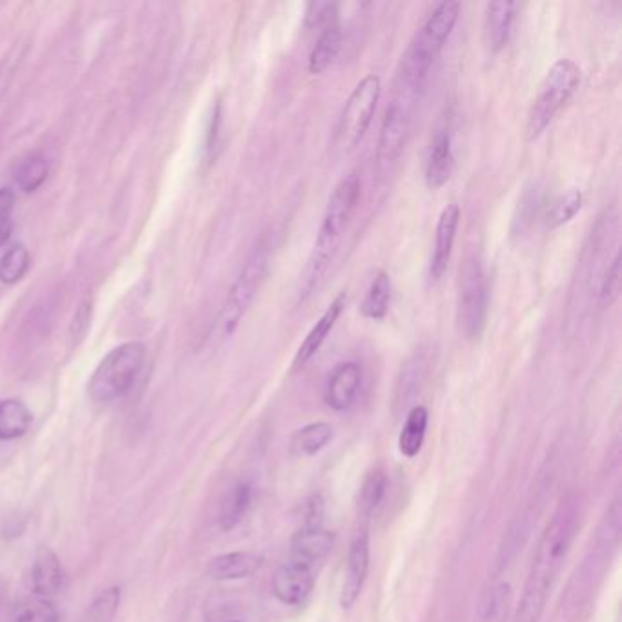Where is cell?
Segmentation results:
<instances>
[{
    "label": "cell",
    "mask_w": 622,
    "mask_h": 622,
    "mask_svg": "<svg viewBox=\"0 0 622 622\" xmlns=\"http://www.w3.org/2000/svg\"><path fill=\"white\" fill-rule=\"evenodd\" d=\"M577 522V502L573 498L562 500L540 535L513 622H540L542 619L551 588L568 559L577 533Z\"/></svg>",
    "instance_id": "6da1fadb"
},
{
    "label": "cell",
    "mask_w": 622,
    "mask_h": 622,
    "mask_svg": "<svg viewBox=\"0 0 622 622\" xmlns=\"http://www.w3.org/2000/svg\"><path fill=\"white\" fill-rule=\"evenodd\" d=\"M360 194H362V183L356 172L343 177L332 190L325 214H323L322 225L318 230V236L314 239L309 260L301 276L300 291H298L300 303L307 300L314 289L320 285L325 272L334 260L347 225L353 218L354 210L358 207Z\"/></svg>",
    "instance_id": "7a4b0ae2"
},
{
    "label": "cell",
    "mask_w": 622,
    "mask_h": 622,
    "mask_svg": "<svg viewBox=\"0 0 622 622\" xmlns=\"http://www.w3.org/2000/svg\"><path fill=\"white\" fill-rule=\"evenodd\" d=\"M460 17L458 2H440L431 15L427 17L420 32L409 44L407 52L402 57V66L398 73V84L409 90L422 94L427 75L431 72L438 55L442 52L453 28L457 26Z\"/></svg>",
    "instance_id": "3957f363"
},
{
    "label": "cell",
    "mask_w": 622,
    "mask_h": 622,
    "mask_svg": "<svg viewBox=\"0 0 622 622\" xmlns=\"http://www.w3.org/2000/svg\"><path fill=\"white\" fill-rule=\"evenodd\" d=\"M272 254H274V234L265 232L250 252L219 314L218 329L223 338L232 336L241 320L245 318V314L249 312L250 305L256 300L261 285L269 274Z\"/></svg>",
    "instance_id": "277c9868"
},
{
    "label": "cell",
    "mask_w": 622,
    "mask_h": 622,
    "mask_svg": "<svg viewBox=\"0 0 622 622\" xmlns=\"http://www.w3.org/2000/svg\"><path fill=\"white\" fill-rule=\"evenodd\" d=\"M418 97L420 94L415 90H409L402 84L396 83V94L385 110L378 146H376L374 170H376L378 183H384L393 176L396 166L400 163V157L404 154L409 132H411Z\"/></svg>",
    "instance_id": "5b68a950"
},
{
    "label": "cell",
    "mask_w": 622,
    "mask_h": 622,
    "mask_svg": "<svg viewBox=\"0 0 622 622\" xmlns=\"http://www.w3.org/2000/svg\"><path fill=\"white\" fill-rule=\"evenodd\" d=\"M581 68L570 59H560L553 63L544 81L540 84L539 95L529 108L526 121V141H537L544 130L551 125L555 115L570 101L581 84Z\"/></svg>",
    "instance_id": "8992f818"
},
{
    "label": "cell",
    "mask_w": 622,
    "mask_h": 622,
    "mask_svg": "<svg viewBox=\"0 0 622 622\" xmlns=\"http://www.w3.org/2000/svg\"><path fill=\"white\" fill-rule=\"evenodd\" d=\"M146 347L143 343L128 342L115 347L104 356L103 362L90 378L88 393L97 404H110L123 398L134 387L145 365Z\"/></svg>",
    "instance_id": "52a82bcc"
},
{
    "label": "cell",
    "mask_w": 622,
    "mask_h": 622,
    "mask_svg": "<svg viewBox=\"0 0 622 622\" xmlns=\"http://www.w3.org/2000/svg\"><path fill=\"white\" fill-rule=\"evenodd\" d=\"M489 291L486 270L477 254H469L458 272L457 325L458 332L477 342L488 323Z\"/></svg>",
    "instance_id": "ba28073f"
},
{
    "label": "cell",
    "mask_w": 622,
    "mask_h": 622,
    "mask_svg": "<svg viewBox=\"0 0 622 622\" xmlns=\"http://www.w3.org/2000/svg\"><path fill=\"white\" fill-rule=\"evenodd\" d=\"M382 95V79L376 73L365 75L354 86L347 103L343 106L338 123V141L345 148H354L363 139L373 121L376 106Z\"/></svg>",
    "instance_id": "9c48e42d"
},
{
    "label": "cell",
    "mask_w": 622,
    "mask_h": 622,
    "mask_svg": "<svg viewBox=\"0 0 622 622\" xmlns=\"http://www.w3.org/2000/svg\"><path fill=\"white\" fill-rule=\"evenodd\" d=\"M371 566V542L367 528H362L354 535L349 555H347V568L343 573L342 591H340V606L343 610H351L356 601L362 595L363 586L367 581V573Z\"/></svg>",
    "instance_id": "30bf717a"
},
{
    "label": "cell",
    "mask_w": 622,
    "mask_h": 622,
    "mask_svg": "<svg viewBox=\"0 0 622 622\" xmlns=\"http://www.w3.org/2000/svg\"><path fill=\"white\" fill-rule=\"evenodd\" d=\"M314 571L309 566L289 560L281 564L272 577V593L287 606H301L311 597Z\"/></svg>",
    "instance_id": "8fae6325"
},
{
    "label": "cell",
    "mask_w": 622,
    "mask_h": 622,
    "mask_svg": "<svg viewBox=\"0 0 622 622\" xmlns=\"http://www.w3.org/2000/svg\"><path fill=\"white\" fill-rule=\"evenodd\" d=\"M458 223H460V208L457 203H449L436 223L435 245L429 261V278L438 281L446 274L447 265L453 254L455 239H457Z\"/></svg>",
    "instance_id": "7c38bea8"
},
{
    "label": "cell",
    "mask_w": 622,
    "mask_h": 622,
    "mask_svg": "<svg viewBox=\"0 0 622 622\" xmlns=\"http://www.w3.org/2000/svg\"><path fill=\"white\" fill-rule=\"evenodd\" d=\"M362 387V367L356 362H343L334 367L327 385L323 400L332 411H347L356 402V396Z\"/></svg>",
    "instance_id": "4fadbf2b"
},
{
    "label": "cell",
    "mask_w": 622,
    "mask_h": 622,
    "mask_svg": "<svg viewBox=\"0 0 622 622\" xmlns=\"http://www.w3.org/2000/svg\"><path fill=\"white\" fill-rule=\"evenodd\" d=\"M345 305H347L345 292L338 294L331 301V305L325 309V312L320 316V320L314 323V327L305 336V340L301 342L300 349L296 351V356L292 360V371H300L318 354V351L322 349L323 343L327 340V336L331 334L334 325L338 322V318L342 316Z\"/></svg>",
    "instance_id": "5bb4252c"
},
{
    "label": "cell",
    "mask_w": 622,
    "mask_h": 622,
    "mask_svg": "<svg viewBox=\"0 0 622 622\" xmlns=\"http://www.w3.org/2000/svg\"><path fill=\"white\" fill-rule=\"evenodd\" d=\"M453 166H455L453 139L447 128H438L427 146L426 172H424L427 187L431 190L444 187L453 174Z\"/></svg>",
    "instance_id": "9a60e30c"
},
{
    "label": "cell",
    "mask_w": 622,
    "mask_h": 622,
    "mask_svg": "<svg viewBox=\"0 0 622 622\" xmlns=\"http://www.w3.org/2000/svg\"><path fill=\"white\" fill-rule=\"evenodd\" d=\"M28 586L35 597L52 599L63 586V566L61 560L50 548H41L33 557Z\"/></svg>",
    "instance_id": "2e32d148"
},
{
    "label": "cell",
    "mask_w": 622,
    "mask_h": 622,
    "mask_svg": "<svg viewBox=\"0 0 622 622\" xmlns=\"http://www.w3.org/2000/svg\"><path fill=\"white\" fill-rule=\"evenodd\" d=\"M334 535L322 526H305L292 539V560L314 568L331 555Z\"/></svg>",
    "instance_id": "e0dca14e"
},
{
    "label": "cell",
    "mask_w": 622,
    "mask_h": 622,
    "mask_svg": "<svg viewBox=\"0 0 622 622\" xmlns=\"http://www.w3.org/2000/svg\"><path fill=\"white\" fill-rule=\"evenodd\" d=\"M265 559L252 551H232L210 559L207 575L212 581L249 579L263 566Z\"/></svg>",
    "instance_id": "ac0fdd59"
},
{
    "label": "cell",
    "mask_w": 622,
    "mask_h": 622,
    "mask_svg": "<svg viewBox=\"0 0 622 622\" xmlns=\"http://www.w3.org/2000/svg\"><path fill=\"white\" fill-rule=\"evenodd\" d=\"M515 2H491L486 8L484 35L489 52L498 53L509 42L515 22Z\"/></svg>",
    "instance_id": "d6986e66"
},
{
    "label": "cell",
    "mask_w": 622,
    "mask_h": 622,
    "mask_svg": "<svg viewBox=\"0 0 622 622\" xmlns=\"http://www.w3.org/2000/svg\"><path fill=\"white\" fill-rule=\"evenodd\" d=\"M429 411L424 405H416L405 418L404 427L398 436V449L405 458L418 457L426 442Z\"/></svg>",
    "instance_id": "ffe728a7"
},
{
    "label": "cell",
    "mask_w": 622,
    "mask_h": 622,
    "mask_svg": "<svg viewBox=\"0 0 622 622\" xmlns=\"http://www.w3.org/2000/svg\"><path fill=\"white\" fill-rule=\"evenodd\" d=\"M331 424L327 422H312L298 429L291 438V453L296 458H311L318 455L325 447L331 444Z\"/></svg>",
    "instance_id": "44dd1931"
},
{
    "label": "cell",
    "mask_w": 622,
    "mask_h": 622,
    "mask_svg": "<svg viewBox=\"0 0 622 622\" xmlns=\"http://www.w3.org/2000/svg\"><path fill=\"white\" fill-rule=\"evenodd\" d=\"M343 32L338 24H331L323 30L320 39L314 44L311 55H309V72L312 75H320L327 68H331L332 63L338 59L342 52Z\"/></svg>",
    "instance_id": "7402d4cb"
},
{
    "label": "cell",
    "mask_w": 622,
    "mask_h": 622,
    "mask_svg": "<svg viewBox=\"0 0 622 622\" xmlns=\"http://www.w3.org/2000/svg\"><path fill=\"white\" fill-rule=\"evenodd\" d=\"M391 292H393L391 276L385 270H378L360 307L363 318L374 320V322L384 320L391 305Z\"/></svg>",
    "instance_id": "603a6c76"
},
{
    "label": "cell",
    "mask_w": 622,
    "mask_h": 622,
    "mask_svg": "<svg viewBox=\"0 0 622 622\" xmlns=\"http://www.w3.org/2000/svg\"><path fill=\"white\" fill-rule=\"evenodd\" d=\"M33 416L21 400H2L0 402V440H15L28 433L32 427Z\"/></svg>",
    "instance_id": "cb8c5ba5"
},
{
    "label": "cell",
    "mask_w": 622,
    "mask_h": 622,
    "mask_svg": "<svg viewBox=\"0 0 622 622\" xmlns=\"http://www.w3.org/2000/svg\"><path fill=\"white\" fill-rule=\"evenodd\" d=\"M426 369V354L422 351L413 354L404 363L400 376H398V384H396V405L398 407H405L415 398V394L420 391V385L424 382Z\"/></svg>",
    "instance_id": "d4e9b609"
},
{
    "label": "cell",
    "mask_w": 622,
    "mask_h": 622,
    "mask_svg": "<svg viewBox=\"0 0 622 622\" xmlns=\"http://www.w3.org/2000/svg\"><path fill=\"white\" fill-rule=\"evenodd\" d=\"M254 498V489L247 482H239L234 488L230 489L229 495L225 498L221 513H219V524L221 529L230 531L241 524L245 515L249 513Z\"/></svg>",
    "instance_id": "484cf974"
},
{
    "label": "cell",
    "mask_w": 622,
    "mask_h": 622,
    "mask_svg": "<svg viewBox=\"0 0 622 622\" xmlns=\"http://www.w3.org/2000/svg\"><path fill=\"white\" fill-rule=\"evenodd\" d=\"M582 203H584V196L579 188H571L566 194L553 199L544 216L546 227L559 229L562 225L570 223L571 219L581 212Z\"/></svg>",
    "instance_id": "4316f807"
},
{
    "label": "cell",
    "mask_w": 622,
    "mask_h": 622,
    "mask_svg": "<svg viewBox=\"0 0 622 622\" xmlns=\"http://www.w3.org/2000/svg\"><path fill=\"white\" fill-rule=\"evenodd\" d=\"M389 488L387 475L382 469H374L365 480H363L362 491H360V515L363 520L373 517L374 511L380 508L384 502L385 493Z\"/></svg>",
    "instance_id": "83f0119b"
},
{
    "label": "cell",
    "mask_w": 622,
    "mask_h": 622,
    "mask_svg": "<svg viewBox=\"0 0 622 622\" xmlns=\"http://www.w3.org/2000/svg\"><path fill=\"white\" fill-rule=\"evenodd\" d=\"M13 622H59V613L50 599L32 595L15 606Z\"/></svg>",
    "instance_id": "f1b7e54d"
},
{
    "label": "cell",
    "mask_w": 622,
    "mask_h": 622,
    "mask_svg": "<svg viewBox=\"0 0 622 622\" xmlns=\"http://www.w3.org/2000/svg\"><path fill=\"white\" fill-rule=\"evenodd\" d=\"M46 177H48V161L41 154H33L28 159H24L19 168L15 170V185L22 192L30 194L41 187Z\"/></svg>",
    "instance_id": "f546056e"
},
{
    "label": "cell",
    "mask_w": 622,
    "mask_h": 622,
    "mask_svg": "<svg viewBox=\"0 0 622 622\" xmlns=\"http://www.w3.org/2000/svg\"><path fill=\"white\" fill-rule=\"evenodd\" d=\"M119 604H121V588L117 586L106 588L86 608L81 622H112L119 612Z\"/></svg>",
    "instance_id": "4dcf8cb0"
},
{
    "label": "cell",
    "mask_w": 622,
    "mask_h": 622,
    "mask_svg": "<svg viewBox=\"0 0 622 622\" xmlns=\"http://www.w3.org/2000/svg\"><path fill=\"white\" fill-rule=\"evenodd\" d=\"M619 292H621V254L619 250H615L612 260L608 261L599 280L597 296L601 309H610L619 298Z\"/></svg>",
    "instance_id": "1f68e13d"
},
{
    "label": "cell",
    "mask_w": 622,
    "mask_h": 622,
    "mask_svg": "<svg viewBox=\"0 0 622 622\" xmlns=\"http://www.w3.org/2000/svg\"><path fill=\"white\" fill-rule=\"evenodd\" d=\"M509 604H511V588L509 584H497L493 590L489 591L484 606L480 622H506L509 615Z\"/></svg>",
    "instance_id": "d6a6232c"
},
{
    "label": "cell",
    "mask_w": 622,
    "mask_h": 622,
    "mask_svg": "<svg viewBox=\"0 0 622 622\" xmlns=\"http://www.w3.org/2000/svg\"><path fill=\"white\" fill-rule=\"evenodd\" d=\"M30 267V254L22 245H15L8 250L0 260V281L6 285H13L22 280L26 270Z\"/></svg>",
    "instance_id": "836d02e7"
},
{
    "label": "cell",
    "mask_w": 622,
    "mask_h": 622,
    "mask_svg": "<svg viewBox=\"0 0 622 622\" xmlns=\"http://www.w3.org/2000/svg\"><path fill=\"white\" fill-rule=\"evenodd\" d=\"M540 203H542V194L537 187L528 190L526 196L522 197L519 203L520 216L515 219V223H519V234L528 230L537 221L535 218L539 216Z\"/></svg>",
    "instance_id": "e575fe53"
},
{
    "label": "cell",
    "mask_w": 622,
    "mask_h": 622,
    "mask_svg": "<svg viewBox=\"0 0 622 622\" xmlns=\"http://www.w3.org/2000/svg\"><path fill=\"white\" fill-rule=\"evenodd\" d=\"M15 203V194L11 192L10 188H2L0 190V247L8 243V239L11 238V230H13V223H11V208Z\"/></svg>",
    "instance_id": "d590c367"
},
{
    "label": "cell",
    "mask_w": 622,
    "mask_h": 622,
    "mask_svg": "<svg viewBox=\"0 0 622 622\" xmlns=\"http://www.w3.org/2000/svg\"><path fill=\"white\" fill-rule=\"evenodd\" d=\"M334 13H336L334 2H311L305 11V24L309 28L322 26L325 22L331 21Z\"/></svg>",
    "instance_id": "8d00e7d4"
},
{
    "label": "cell",
    "mask_w": 622,
    "mask_h": 622,
    "mask_svg": "<svg viewBox=\"0 0 622 622\" xmlns=\"http://www.w3.org/2000/svg\"><path fill=\"white\" fill-rule=\"evenodd\" d=\"M0 602H2V591H0Z\"/></svg>",
    "instance_id": "74e56055"
},
{
    "label": "cell",
    "mask_w": 622,
    "mask_h": 622,
    "mask_svg": "<svg viewBox=\"0 0 622 622\" xmlns=\"http://www.w3.org/2000/svg\"><path fill=\"white\" fill-rule=\"evenodd\" d=\"M232 622H239V621H232Z\"/></svg>",
    "instance_id": "f35d334b"
}]
</instances>
